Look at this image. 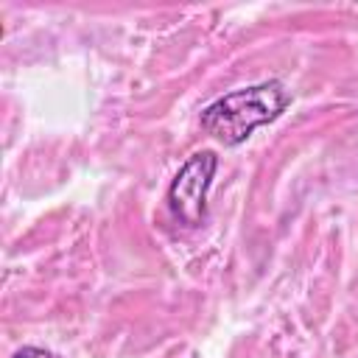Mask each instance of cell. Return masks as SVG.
I'll return each instance as SVG.
<instances>
[{
  "label": "cell",
  "mask_w": 358,
  "mask_h": 358,
  "mask_svg": "<svg viewBox=\"0 0 358 358\" xmlns=\"http://www.w3.org/2000/svg\"><path fill=\"white\" fill-rule=\"evenodd\" d=\"M11 358H62V355H56V352H50V350H45V347H22V350H17Z\"/></svg>",
  "instance_id": "3957f363"
},
{
  "label": "cell",
  "mask_w": 358,
  "mask_h": 358,
  "mask_svg": "<svg viewBox=\"0 0 358 358\" xmlns=\"http://www.w3.org/2000/svg\"><path fill=\"white\" fill-rule=\"evenodd\" d=\"M291 103V95L282 81L268 78L252 87L232 90L213 103L201 109V129L224 143V145H241L246 137H252L260 126L274 123Z\"/></svg>",
  "instance_id": "6da1fadb"
},
{
  "label": "cell",
  "mask_w": 358,
  "mask_h": 358,
  "mask_svg": "<svg viewBox=\"0 0 358 358\" xmlns=\"http://www.w3.org/2000/svg\"><path fill=\"white\" fill-rule=\"evenodd\" d=\"M215 168H218L215 151L204 148V151L190 154L176 171L168 187V207L179 224L201 227V221L207 218V190L213 185Z\"/></svg>",
  "instance_id": "7a4b0ae2"
}]
</instances>
